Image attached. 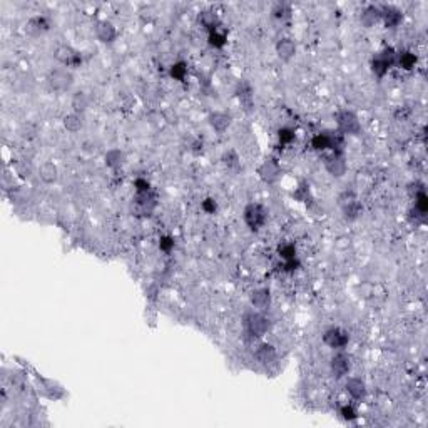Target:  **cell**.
<instances>
[{
  "label": "cell",
  "mask_w": 428,
  "mask_h": 428,
  "mask_svg": "<svg viewBox=\"0 0 428 428\" xmlns=\"http://www.w3.org/2000/svg\"><path fill=\"white\" fill-rule=\"evenodd\" d=\"M325 167L333 178H341L346 172V161L340 151H333V154L325 158Z\"/></svg>",
  "instance_id": "obj_7"
},
{
  "label": "cell",
  "mask_w": 428,
  "mask_h": 428,
  "mask_svg": "<svg viewBox=\"0 0 428 428\" xmlns=\"http://www.w3.org/2000/svg\"><path fill=\"white\" fill-rule=\"evenodd\" d=\"M349 246H352V239H349L348 236H340V238H336V241H335V248L338 249V251H346Z\"/></svg>",
  "instance_id": "obj_36"
},
{
  "label": "cell",
  "mask_w": 428,
  "mask_h": 428,
  "mask_svg": "<svg viewBox=\"0 0 428 428\" xmlns=\"http://www.w3.org/2000/svg\"><path fill=\"white\" fill-rule=\"evenodd\" d=\"M393 64H395L393 49H385L383 52H380L378 55H375L372 59V70L377 77H383Z\"/></svg>",
  "instance_id": "obj_2"
},
{
  "label": "cell",
  "mask_w": 428,
  "mask_h": 428,
  "mask_svg": "<svg viewBox=\"0 0 428 428\" xmlns=\"http://www.w3.org/2000/svg\"><path fill=\"white\" fill-rule=\"evenodd\" d=\"M336 124H338L340 131L345 134H358L360 132V121L356 118V114L352 111H341L336 115Z\"/></svg>",
  "instance_id": "obj_6"
},
{
  "label": "cell",
  "mask_w": 428,
  "mask_h": 428,
  "mask_svg": "<svg viewBox=\"0 0 428 428\" xmlns=\"http://www.w3.org/2000/svg\"><path fill=\"white\" fill-rule=\"evenodd\" d=\"M269 301H271V295H269V289L268 288H258L252 291L251 295V304L258 309H266L269 306Z\"/></svg>",
  "instance_id": "obj_17"
},
{
  "label": "cell",
  "mask_w": 428,
  "mask_h": 428,
  "mask_svg": "<svg viewBox=\"0 0 428 428\" xmlns=\"http://www.w3.org/2000/svg\"><path fill=\"white\" fill-rule=\"evenodd\" d=\"M345 388H346V393L353 400H363L366 397V383L361 378H356V377L348 378Z\"/></svg>",
  "instance_id": "obj_13"
},
{
  "label": "cell",
  "mask_w": 428,
  "mask_h": 428,
  "mask_svg": "<svg viewBox=\"0 0 428 428\" xmlns=\"http://www.w3.org/2000/svg\"><path fill=\"white\" fill-rule=\"evenodd\" d=\"M209 124L214 131L223 132L229 127L231 118L226 112H212V114H209Z\"/></svg>",
  "instance_id": "obj_19"
},
{
  "label": "cell",
  "mask_w": 428,
  "mask_h": 428,
  "mask_svg": "<svg viewBox=\"0 0 428 428\" xmlns=\"http://www.w3.org/2000/svg\"><path fill=\"white\" fill-rule=\"evenodd\" d=\"M358 214H360V204L356 203L355 199L348 201V203L345 204V216L348 219H356L358 218Z\"/></svg>",
  "instance_id": "obj_32"
},
{
  "label": "cell",
  "mask_w": 428,
  "mask_h": 428,
  "mask_svg": "<svg viewBox=\"0 0 428 428\" xmlns=\"http://www.w3.org/2000/svg\"><path fill=\"white\" fill-rule=\"evenodd\" d=\"M415 207L420 211V214H425L428 211V198L425 191H418V194L415 196Z\"/></svg>",
  "instance_id": "obj_31"
},
{
  "label": "cell",
  "mask_w": 428,
  "mask_h": 428,
  "mask_svg": "<svg viewBox=\"0 0 428 428\" xmlns=\"http://www.w3.org/2000/svg\"><path fill=\"white\" fill-rule=\"evenodd\" d=\"M124 161H126V155L121 149H111V151H107V154H106V164L109 167H112V169L121 167L124 164Z\"/></svg>",
  "instance_id": "obj_20"
},
{
  "label": "cell",
  "mask_w": 428,
  "mask_h": 428,
  "mask_svg": "<svg viewBox=\"0 0 428 428\" xmlns=\"http://www.w3.org/2000/svg\"><path fill=\"white\" fill-rule=\"evenodd\" d=\"M199 22L204 25V27L209 30V32H212V30H218V24H219V21H218V15L214 14V12H209V10H206V12H203V14L199 15Z\"/></svg>",
  "instance_id": "obj_25"
},
{
  "label": "cell",
  "mask_w": 428,
  "mask_h": 428,
  "mask_svg": "<svg viewBox=\"0 0 428 428\" xmlns=\"http://www.w3.org/2000/svg\"><path fill=\"white\" fill-rule=\"evenodd\" d=\"M323 341H325V345L333 348V349H343L349 341V336L346 332H343L341 328H328L325 335H323Z\"/></svg>",
  "instance_id": "obj_5"
},
{
  "label": "cell",
  "mask_w": 428,
  "mask_h": 428,
  "mask_svg": "<svg viewBox=\"0 0 428 428\" xmlns=\"http://www.w3.org/2000/svg\"><path fill=\"white\" fill-rule=\"evenodd\" d=\"M169 75L172 77L174 81L183 82V81L186 79V77H187V64L183 62V61L172 64L171 69H169Z\"/></svg>",
  "instance_id": "obj_26"
},
{
  "label": "cell",
  "mask_w": 428,
  "mask_h": 428,
  "mask_svg": "<svg viewBox=\"0 0 428 428\" xmlns=\"http://www.w3.org/2000/svg\"><path fill=\"white\" fill-rule=\"evenodd\" d=\"M397 62H398V66L401 69L410 70V69H413L415 66H417V55H415L413 52H410V50L401 52V54H398Z\"/></svg>",
  "instance_id": "obj_24"
},
{
  "label": "cell",
  "mask_w": 428,
  "mask_h": 428,
  "mask_svg": "<svg viewBox=\"0 0 428 428\" xmlns=\"http://www.w3.org/2000/svg\"><path fill=\"white\" fill-rule=\"evenodd\" d=\"M278 252H280V256L284 259V261H288V259H293V258H296V246H295V244H291V243L281 244V246H280V249H278Z\"/></svg>",
  "instance_id": "obj_30"
},
{
  "label": "cell",
  "mask_w": 428,
  "mask_h": 428,
  "mask_svg": "<svg viewBox=\"0 0 428 428\" xmlns=\"http://www.w3.org/2000/svg\"><path fill=\"white\" fill-rule=\"evenodd\" d=\"M329 366H332V373L335 378H343L352 369V361H349V356L346 353H336L332 358Z\"/></svg>",
  "instance_id": "obj_9"
},
{
  "label": "cell",
  "mask_w": 428,
  "mask_h": 428,
  "mask_svg": "<svg viewBox=\"0 0 428 428\" xmlns=\"http://www.w3.org/2000/svg\"><path fill=\"white\" fill-rule=\"evenodd\" d=\"M159 248L164 252H171L174 248V239L171 236H163L159 239Z\"/></svg>",
  "instance_id": "obj_35"
},
{
  "label": "cell",
  "mask_w": 428,
  "mask_h": 428,
  "mask_svg": "<svg viewBox=\"0 0 428 428\" xmlns=\"http://www.w3.org/2000/svg\"><path fill=\"white\" fill-rule=\"evenodd\" d=\"M311 147L315 151H326V149H333V151H338V139L335 135L328 134V132H320L316 134L313 139H311Z\"/></svg>",
  "instance_id": "obj_10"
},
{
  "label": "cell",
  "mask_w": 428,
  "mask_h": 428,
  "mask_svg": "<svg viewBox=\"0 0 428 428\" xmlns=\"http://www.w3.org/2000/svg\"><path fill=\"white\" fill-rule=\"evenodd\" d=\"M276 54L283 61H291L296 54V44L288 37L280 38L276 44Z\"/></svg>",
  "instance_id": "obj_14"
},
{
  "label": "cell",
  "mask_w": 428,
  "mask_h": 428,
  "mask_svg": "<svg viewBox=\"0 0 428 428\" xmlns=\"http://www.w3.org/2000/svg\"><path fill=\"white\" fill-rule=\"evenodd\" d=\"M70 106H72L74 112H84L89 107V95L82 90H77V92L72 95V101H70Z\"/></svg>",
  "instance_id": "obj_21"
},
{
  "label": "cell",
  "mask_w": 428,
  "mask_h": 428,
  "mask_svg": "<svg viewBox=\"0 0 428 428\" xmlns=\"http://www.w3.org/2000/svg\"><path fill=\"white\" fill-rule=\"evenodd\" d=\"M226 41H228V37H226L224 32H219V30H212L209 32V45L214 49H223L226 45Z\"/></svg>",
  "instance_id": "obj_27"
},
{
  "label": "cell",
  "mask_w": 428,
  "mask_h": 428,
  "mask_svg": "<svg viewBox=\"0 0 428 428\" xmlns=\"http://www.w3.org/2000/svg\"><path fill=\"white\" fill-rule=\"evenodd\" d=\"M47 29H49V24L44 17H35L29 22V30L32 34H42V32Z\"/></svg>",
  "instance_id": "obj_28"
},
{
  "label": "cell",
  "mask_w": 428,
  "mask_h": 428,
  "mask_svg": "<svg viewBox=\"0 0 428 428\" xmlns=\"http://www.w3.org/2000/svg\"><path fill=\"white\" fill-rule=\"evenodd\" d=\"M380 14L381 18H383V22L386 27H398L400 22L403 21V14H401V10H398L397 7H393V5H385V7L380 9Z\"/></svg>",
  "instance_id": "obj_12"
},
{
  "label": "cell",
  "mask_w": 428,
  "mask_h": 428,
  "mask_svg": "<svg viewBox=\"0 0 428 428\" xmlns=\"http://www.w3.org/2000/svg\"><path fill=\"white\" fill-rule=\"evenodd\" d=\"M340 415L345 421H355L356 418H358V413H356V410L352 405H343L341 410H340Z\"/></svg>",
  "instance_id": "obj_33"
},
{
  "label": "cell",
  "mask_w": 428,
  "mask_h": 428,
  "mask_svg": "<svg viewBox=\"0 0 428 428\" xmlns=\"http://www.w3.org/2000/svg\"><path fill=\"white\" fill-rule=\"evenodd\" d=\"M82 126H84L82 118L77 112L67 114L66 118H64V127H66L69 132H79Z\"/></svg>",
  "instance_id": "obj_22"
},
{
  "label": "cell",
  "mask_w": 428,
  "mask_h": 428,
  "mask_svg": "<svg viewBox=\"0 0 428 428\" xmlns=\"http://www.w3.org/2000/svg\"><path fill=\"white\" fill-rule=\"evenodd\" d=\"M246 328L251 336H256V338H261L269 329V320L266 318L263 313H251L246 318Z\"/></svg>",
  "instance_id": "obj_4"
},
{
  "label": "cell",
  "mask_w": 428,
  "mask_h": 428,
  "mask_svg": "<svg viewBox=\"0 0 428 428\" xmlns=\"http://www.w3.org/2000/svg\"><path fill=\"white\" fill-rule=\"evenodd\" d=\"M201 207H203L204 212L214 214V212H216V209H218V203H216V201H214L212 198H207V199L203 201V206H201Z\"/></svg>",
  "instance_id": "obj_37"
},
{
  "label": "cell",
  "mask_w": 428,
  "mask_h": 428,
  "mask_svg": "<svg viewBox=\"0 0 428 428\" xmlns=\"http://www.w3.org/2000/svg\"><path fill=\"white\" fill-rule=\"evenodd\" d=\"M74 82V75L67 69H54L49 74V84L50 87L57 90V92H64V90L70 89Z\"/></svg>",
  "instance_id": "obj_3"
},
{
  "label": "cell",
  "mask_w": 428,
  "mask_h": 428,
  "mask_svg": "<svg viewBox=\"0 0 428 428\" xmlns=\"http://www.w3.org/2000/svg\"><path fill=\"white\" fill-rule=\"evenodd\" d=\"M259 176L266 183H275L280 178V167H278L275 161H264L263 166L259 167Z\"/></svg>",
  "instance_id": "obj_16"
},
{
  "label": "cell",
  "mask_w": 428,
  "mask_h": 428,
  "mask_svg": "<svg viewBox=\"0 0 428 428\" xmlns=\"http://www.w3.org/2000/svg\"><path fill=\"white\" fill-rule=\"evenodd\" d=\"M244 223L252 231L261 229L266 223V209L261 204H248L244 209Z\"/></svg>",
  "instance_id": "obj_1"
},
{
  "label": "cell",
  "mask_w": 428,
  "mask_h": 428,
  "mask_svg": "<svg viewBox=\"0 0 428 428\" xmlns=\"http://www.w3.org/2000/svg\"><path fill=\"white\" fill-rule=\"evenodd\" d=\"M284 268H286L288 273H293V271H296L298 268H300V261H298L296 258H293V259H288L286 264H284Z\"/></svg>",
  "instance_id": "obj_38"
},
{
  "label": "cell",
  "mask_w": 428,
  "mask_h": 428,
  "mask_svg": "<svg viewBox=\"0 0 428 428\" xmlns=\"http://www.w3.org/2000/svg\"><path fill=\"white\" fill-rule=\"evenodd\" d=\"M134 186H135V191H138V194H147L149 189H151V184H149V181L147 179H142V178L135 179Z\"/></svg>",
  "instance_id": "obj_34"
},
{
  "label": "cell",
  "mask_w": 428,
  "mask_h": 428,
  "mask_svg": "<svg viewBox=\"0 0 428 428\" xmlns=\"http://www.w3.org/2000/svg\"><path fill=\"white\" fill-rule=\"evenodd\" d=\"M38 178H41L45 184H54L55 181L59 179V167H57L54 163H50V161H47V163L41 164V167H38Z\"/></svg>",
  "instance_id": "obj_15"
},
{
  "label": "cell",
  "mask_w": 428,
  "mask_h": 428,
  "mask_svg": "<svg viewBox=\"0 0 428 428\" xmlns=\"http://www.w3.org/2000/svg\"><path fill=\"white\" fill-rule=\"evenodd\" d=\"M296 134L291 127H281L280 131H278V141H280V144H291V142L295 141Z\"/></svg>",
  "instance_id": "obj_29"
},
{
  "label": "cell",
  "mask_w": 428,
  "mask_h": 428,
  "mask_svg": "<svg viewBox=\"0 0 428 428\" xmlns=\"http://www.w3.org/2000/svg\"><path fill=\"white\" fill-rule=\"evenodd\" d=\"M95 35L101 42L104 44H111L118 37V30H115L114 24L109 21H99L95 25Z\"/></svg>",
  "instance_id": "obj_11"
},
{
  "label": "cell",
  "mask_w": 428,
  "mask_h": 428,
  "mask_svg": "<svg viewBox=\"0 0 428 428\" xmlns=\"http://www.w3.org/2000/svg\"><path fill=\"white\" fill-rule=\"evenodd\" d=\"M380 18H381L380 9L375 7V5H369V7H366L365 12L361 14V22L365 24L366 27H369V25H373V24H377Z\"/></svg>",
  "instance_id": "obj_23"
},
{
  "label": "cell",
  "mask_w": 428,
  "mask_h": 428,
  "mask_svg": "<svg viewBox=\"0 0 428 428\" xmlns=\"http://www.w3.org/2000/svg\"><path fill=\"white\" fill-rule=\"evenodd\" d=\"M55 59L61 64H64L66 67H75L82 62V57L77 50H74L69 45H61L55 49Z\"/></svg>",
  "instance_id": "obj_8"
},
{
  "label": "cell",
  "mask_w": 428,
  "mask_h": 428,
  "mask_svg": "<svg viewBox=\"0 0 428 428\" xmlns=\"http://www.w3.org/2000/svg\"><path fill=\"white\" fill-rule=\"evenodd\" d=\"M256 360L261 363V365H269L276 360V349L273 345H268V343H263L259 345L256 349Z\"/></svg>",
  "instance_id": "obj_18"
}]
</instances>
